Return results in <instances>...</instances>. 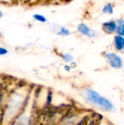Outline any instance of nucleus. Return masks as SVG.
I'll list each match as a JSON object with an SVG mask.
<instances>
[{"label": "nucleus", "mask_w": 124, "mask_h": 125, "mask_svg": "<svg viewBox=\"0 0 124 125\" xmlns=\"http://www.w3.org/2000/svg\"><path fill=\"white\" fill-rule=\"evenodd\" d=\"M86 97L90 102L96 104L106 110H111L113 108V105L109 100L93 90H88L86 92Z\"/></svg>", "instance_id": "obj_1"}, {"label": "nucleus", "mask_w": 124, "mask_h": 125, "mask_svg": "<svg viewBox=\"0 0 124 125\" xmlns=\"http://www.w3.org/2000/svg\"><path fill=\"white\" fill-rule=\"evenodd\" d=\"M77 31L82 35L90 37V38H94L96 37V32L94 29H91L88 26H87L84 23H78L77 26Z\"/></svg>", "instance_id": "obj_2"}, {"label": "nucleus", "mask_w": 124, "mask_h": 125, "mask_svg": "<svg viewBox=\"0 0 124 125\" xmlns=\"http://www.w3.org/2000/svg\"><path fill=\"white\" fill-rule=\"evenodd\" d=\"M106 58L109 61L110 65L114 68H120L122 66V60L115 53H107Z\"/></svg>", "instance_id": "obj_3"}, {"label": "nucleus", "mask_w": 124, "mask_h": 125, "mask_svg": "<svg viewBox=\"0 0 124 125\" xmlns=\"http://www.w3.org/2000/svg\"><path fill=\"white\" fill-rule=\"evenodd\" d=\"M54 29H56L55 30L56 34L58 37H69L72 34V31H70V29L64 26L56 25V26H54Z\"/></svg>", "instance_id": "obj_4"}, {"label": "nucleus", "mask_w": 124, "mask_h": 125, "mask_svg": "<svg viewBox=\"0 0 124 125\" xmlns=\"http://www.w3.org/2000/svg\"><path fill=\"white\" fill-rule=\"evenodd\" d=\"M15 97H13V99H12V101L10 102V105H9V113L10 115H14L15 110H17L20 105L21 104V99L20 97L19 96H15Z\"/></svg>", "instance_id": "obj_5"}, {"label": "nucleus", "mask_w": 124, "mask_h": 125, "mask_svg": "<svg viewBox=\"0 0 124 125\" xmlns=\"http://www.w3.org/2000/svg\"><path fill=\"white\" fill-rule=\"evenodd\" d=\"M102 26H103V29H105V31H107V33H112V32L115 31L117 29L116 23L114 21L105 22L102 24Z\"/></svg>", "instance_id": "obj_6"}, {"label": "nucleus", "mask_w": 124, "mask_h": 125, "mask_svg": "<svg viewBox=\"0 0 124 125\" xmlns=\"http://www.w3.org/2000/svg\"><path fill=\"white\" fill-rule=\"evenodd\" d=\"M60 57L64 62H66L67 64H69L70 62H72L75 60V56L72 55V53H71L69 52L62 53L61 54H60Z\"/></svg>", "instance_id": "obj_7"}, {"label": "nucleus", "mask_w": 124, "mask_h": 125, "mask_svg": "<svg viewBox=\"0 0 124 125\" xmlns=\"http://www.w3.org/2000/svg\"><path fill=\"white\" fill-rule=\"evenodd\" d=\"M115 48L121 51L124 48V38L121 35H118L115 37Z\"/></svg>", "instance_id": "obj_8"}, {"label": "nucleus", "mask_w": 124, "mask_h": 125, "mask_svg": "<svg viewBox=\"0 0 124 125\" xmlns=\"http://www.w3.org/2000/svg\"><path fill=\"white\" fill-rule=\"evenodd\" d=\"M32 19L40 23H45L48 22V18L45 15L40 13H34L32 15Z\"/></svg>", "instance_id": "obj_9"}, {"label": "nucleus", "mask_w": 124, "mask_h": 125, "mask_svg": "<svg viewBox=\"0 0 124 125\" xmlns=\"http://www.w3.org/2000/svg\"><path fill=\"white\" fill-rule=\"evenodd\" d=\"M102 12H103V13H107V14H112V13H113V8L112 4L110 3L107 4L104 7L103 10H102Z\"/></svg>", "instance_id": "obj_10"}, {"label": "nucleus", "mask_w": 124, "mask_h": 125, "mask_svg": "<svg viewBox=\"0 0 124 125\" xmlns=\"http://www.w3.org/2000/svg\"><path fill=\"white\" fill-rule=\"evenodd\" d=\"M118 33L120 35L124 36V20H120L119 21V24L118 26Z\"/></svg>", "instance_id": "obj_11"}, {"label": "nucleus", "mask_w": 124, "mask_h": 125, "mask_svg": "<svg viewBox=\"0 0 124 125\" xmlns=\"http://www.w3.org/2000/svg\"><path fill=\"white\" fill-rule=\"evenodd\" d=\"M29 125V119L26 117L20 118L15 125Z\"/></svg>", "instance_id": "obj_12"}, {"label": "nucleus", "mask_w": 124, "mask_h": 125, "mask_svg": "<svg viewBox=\"0 0 124 125\" xmlns=\"http://www.w3.org/2000/svg\"><path fill=\"white\" fill-rule=\"evenodd\" d=\"M9 53V50L3 46H0V56H4Z\"/></svg>", "instance_id": "obj_13"}, {"label": "nucleus", "mask_w": 124, "mask_h": 125, "mask_svg": "<svg viewBox=\"0 0 124 125\" xmlns=\"http://www.w3.org/2000/svg\"><path fill=\"white\" fill-rule=\"evenodd\" d=\"M71 67L69 66V64H66L65 66H64V70H67V72H69V70H71Z\"/></svg>", "instance_id": "obj_14"}, {"label": "nucleus", "mask_w": 124, "mask_h": 125, "mask_svg": "<svg viewBox=\"0 0 124 125\" xmlns=\"http://www.w3.org/2000/svg\"><path fill=\"white\" fill-rule=\"evenodd\" d=\"M11 0H0V3H8Z\"/></svg>", "instance_id": "obj_15"}, {"label": "nucleus", "mask_w": 124, "mask_h": 125, "mask_svg": "<svg viewBox=\"0 0 124 125\" xmlns=\"http://www.w3.org/2000/svg\"><path fill=\"white\" fill-rule=\"evenodd\" d=\"M3 17H4V12H3V11H1V10H0V19L2 18Z\"/></svg>", "instance_id": "obj_16"}, {"label": "nucleus", "mask_w": 124, "mask_h": 125, "mask_svg": "<svg viewBox=\"0 0 124 125\" xmlns=\"http://www.w3.org/2000/svg\"><path fill=\"white\" fill-rule=\"evenodd\" d=\"M2 37H3V35H2V33H1V32L0 31V39H1Z\"/></svg>", "instance_id": "obj_17"}]
</instances>
